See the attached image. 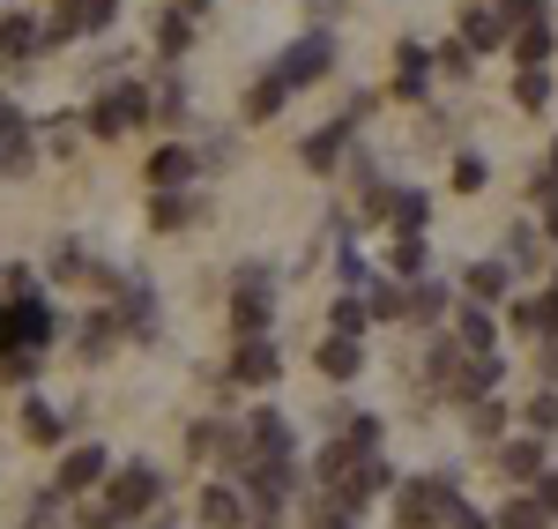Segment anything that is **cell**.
Instances as JSON below:
<instances>
[{"mask_svg":"<svg viewBox=\"0 0 558 529\" xmlns=\"http://www.w3.org/2000/svg\"><path fill=\"white\" fill-rule=\"evenodd\" d=\"M142 120H149V83H105L97 105L83 112V128L97 134V142H120V134H134Z\"/></svg>","mask_w":558,"mask_h":529,"instance_id":"obj_1","label":"cell"},{"mask_svg":"<svg viewBox=\"0 0 558 529\" xmlns=\"http://www.w3.org/2000/svg\"><path fill=\"white\" fill-rule=\"evenodd\" d=\"M454 507H462L454 478H410V485H395V522L402 529H439Z\"/></svg>","mask_w":558,"mask_h":529,"instance_id":"obj_2","label":"cell"},{"mask_svg":"<svg viewBox=\"0 0 558 529\" xmlns=\"http://www.w3.org/2000/svg\"><path fill=\"white\" fill-rule=\"evenodd\" d=\"M157 500H165V470H157V462H120V470L105 478V507H112L120 522H142Z\"/></svg>","mask_w":558,"mask_h":529,"instance_id":"obj_3","label":"cell"},{"mask_svg":"<svg viewBox=\"0 0 558 529\" xmlns=\"http://www.w3.org/2000/svg\"><path fill=\"white\" fill-rule=\"evenodd\" d=\"M328 68H336V38H328V31H305L299 45H283V60H276L268 75L283 89H305V83H320Z\"/></svg>","mask_w":558,"mask_h":529,"instance_id":"obj_4","label":"cell"},{"mask_svg":"<svg viewBox=\"0 0 558 529\" xmlns=\"http://www.w3.org/2000/svg\"><path fill=\"white\" fill-rule=\"evenodd\" d=\"M52 336H60V321H52L45 299H23V306L0 313V351H31V358H38Z\"/></svg>","mask_w":558,"mask_h":529,"instance_id":"obj_5","label":"cell"},{"mask_svg":"<svg viewBox=\"0 0 558 529\" xmlns=\"http://www.w3.org/2000/svg\"><path fill=\"white\" fill-rule=\"evenodd\" d=\"M268 321H276V284H268V268H246L239 291H231V328L239 336H268Z\"/></svg>","mask_w":558,"mask_h":529,"instance_id":"obj_6","label":"cell"},{"mask_svg":"<svg viewBox=\"0 0 558 529\" xmlns=\"http://www.w3.org/2000/svg\"><path fill=\"white\" fill-rule=\"evenodd\" d=\"M105 478H112V455H105L97 441H83V447H68V455H60V478H52V492H60V500H83V492H97Z\"/></svg>","mask_w":558,"mask_h":529,"instance_id":"obj_7","label":"cell"},{"mask_svg":"<svg viewBox=\"0 0 558 529\" xmlns=\"http://www.w3.org/2000/svg\"><path fill=\"white\" fill-rule=\"evenodd\" d=\"M350 134H357V112H336L328 128L305 134L299 165H305V172H336V165H350Z\"/></svg>","mask_w":558,"mask_h":529,"instance_id":"obj_8","label":"cell"},{"mask_svg":"<svg viewBox=\"0 0 558 529\" xmlns=\"http://www.w3.org/2000/svg\"><path fill=\"white\" fill-rule=\"evenodd\" d=\"M373 492H395V470H387V462H380V447H373V455H350L343 485L328 492V500H336V507H350V515H357V507H365V500H373Z\"/></svg>","mask_w":558,"mask_h":529,"instance_id":"obj_9","label":"cell"},{"mask_svg":"<svg viewBox=\"0 0 558 529\" xmlns=\"http://www.w3.org/2000/svg\"><path fill=\"white\" fill-rule=\"evenodd\" d=\"M120 336H134V344H149L157 336V291H149V276H120Z\"/></svg>","mask_w":558,"mask_h":529,"instance_id":"obj_10","label":"cell"},{"mask_svg":"<svg viewBox=\"0 0 558 529\" xmlns=\"http://www.w3.org/2000/svg\"><path fill=\"white\" fill-rule=\"evenodd\" d=\"M283 373V351L268 344V336H239V351H231V381L239 388H268Z\"/></svg>","mask_w":558,"mask_h":529,"instance_id":"obj_11","label":"cell"},{"mask_svg":"<svg viewBox=\"0 0 558 529\" xmlns=\"http://www.w3.org/2000/svg\"><path fill=\"white\" fill-rule=\"evenodd\" d=\"M425 217H432V194H425V187H387L380 224L395 231V239H425Z\"/></svg>","mask_w":558,"mask_h":529,"instance_id":"obj_12","label":"cell"},{"mask_svg":"<svg viewBox=\"0 0 558 529\" xmlns=\"http://www.w3.org/2000/svg\"><path fill=\"white\" fill-rule=\"evenodd\" d=\"M499 38H514L507 8H499V0H470V8H462V45H470V52H499Z\"/></svg>","mask_w":558,"mask_h":529,"instance_id":"obj_13","label":"cell"},{"mask_svg":"<svg viewBox=\"0 0 558 529\" xmlns=\"http://www.w3.org/2000/svg\"><path fill=\"white\" fill-rule=\"evenodd\" d=\"M432 68H439V60H432V45L402 38V45H395V97H402V105H417L425 83H432Z\"/></svg>","mask_w":558,"mask_h":529,"instance_id":"obj_14","label":"cell"},{"mask_svg":"<svg viewBox=\"0 0 558 529\" xmlns=\"http://www.w3.org/2000/svg\"><path fill=\"white\" fill-rule=\"evenodd\" d=\"M194 172H202V157H194L186 142H165V149L149 157V187H157V194H186Z\"/></svg>","mask_w":558,"mask_h":529,"instance_id":"obj_15","label":"cell"},{"mask_svg":"<svg viewBox=\"0 0 558 529\" xmlns=\"http://www.w3.org/2000/svg\"><path fill=\"white\" fill-rule=\"evenodd\" d=\"M507 291H514V268L507 262H470L462 268V299H470V306H499Z\"/></svg>","mask_w":558,"mask_h":529,"instance_id":"obj_16","label":"cell"},{"mask_svg":"<svg viewBox=\"0 0 558 529\" xmlns=\"http://www.w3.org/2000/svg\"><path fill=\"white\" fill-rule=\"evenodd\" d=\"M454 344H462L470 358L499 351V321H492V306H470V299H462V306H454Z\"/></svg>","mask_w":558,"mask_h":529,"instance_id":"obj_17","label":"cell"},{"mask_svg":"<svg viewBox=\"0 0 558 529\" xmlns=\"http://www.w3.org/2000/svg\"><path fill=\"white\" fill-rule=\"evenodd\" d=\"M23 441L31 447H60L68 441V410H60L52 396H31L23 402Z\"/></svg>","mask_w":558,"mask_h":529,"instance_id":"obj_18","label":"cell"},{"mask_svg":"<svg viewBox=\"0 0 558 529\" xmlns=\"http://www.w3.org/2000/svg\"><path fill=\"white\" fill-rule=\"evenodd\" d=\"M31 52H45V23L38 15H0V68L31 60Z\"/></svg>","mask_w":558,"mask_h":529,"instance_id":"obj_19","label":"cell"},{"mask_svg":"<svg viewBox=\"0 0 558 529\" xmlns=\"http://www.w3.org/2000/svg\"><path fill=\"white\" fill-rule=\"evenodd\" d=\"M439 313H454V291L447 284H432V276L402 284V321H439Z\"/></svg>","mask_w":558,"mask_h":529,"instance_id":"obj_20","label":"cell"},{"mask_svg":"<svg viewBox=\"0 0 558 529\" xmlns=\"http://www.w3.org/2000/svg\"><path fill=\"white\" fill-rule=\"evenodd\" d=\"M313 365H320L328 381H357V373H365V344H357V336H328V344L313 351Z\"/></svg>","mask_w":558,"mask_h":529,"instance_id":"obj_21","label":"cell"},{"mask_svg":"<svg viewBox=\"0 0 558 529\" xmlns=\"http://www.w3.org/2000/svg\"><path fill=\"white\" fill-rule=\"evenodd\" d=\"M202 522H209V529L254 522V515H246V492H239V485H209V492H202Z\"/></svg>","mask_w":558,"mask_h":529,"instance_id":"obj_22","label":"cell"},{"mask_svg":"<svg viewBox=\"0 0 558 529\" xmlns=\"http://www.w3.org/2000/svg\"><path fill=\"white\" fill-rule=\"evenodd\" d=\"M202 217V194L186 187V194H149V224L157 231H186V224Z\"/></svg>","mask_w":558,"mask_h":529,"instance_id":"obj_23","label":"cell"},{"mask_svg":"<svg viewBox=\"0 0 558 529\" xmlns=\"http://www.w3.org/2000/svg\"><path fill=\"white\" fill-rule=\"evenodd\" d=\"M492 388H499V351H484V358H470V351H462L454 396H462V402H476V396H492Z\"/></svg>","mask_w":558,"mask_h":529,"instance_id":"obj_24","label":"cell"},{"mask_svg":"<svg viewBox=\"0 0 558 529\" xmlns=\"http://www.w3.org/2000/svg\"><path fill=\"white\" fill-rule=\"evenodd\" d=\"M499 470L514 485H536L544 478V441H499Z\"/></svg>","mask_w":558,"mask_h":529,"instance_id":"obj_25","label":"cell"},{"mask_svg":"<svg viewBox=\"0 0 558 529\" xmlns=\"http://www.w3.org/2000/svg\"><path fill=\"white\" fill-rule=\"evenodd\" d=\"M454 373H462V344H454V336H432L425 344V381L432 388H454Z\"/></svg>","mask_w":558,"mask_h":529,"instance_id":"obj_26","label":"cell"},{"mask_svg":"<svg viewBox=\"0 0 558 529\" xmlns=\"http://www.w3.org/2000/svg\"><path fill=\"white\" fill-rule=\"evenodd\" d=\"M551 52H558V31H551V23H521V31H514V60H521V68H544Z\"/></svg>","mask_w":558,"mask_h":529,"instance_id":"obj_27","label":"cell"},{"mask_svg":"<svg viewBox=\"0 0 558 529\" xmlns=\"http://www.w3.org/2000/svg\"><path fill=\"white\" fill-rule=\"evenodd\" d=\"M186 45H194V15H186V8H165V15H157V52L179 60Z\"/></svg>","mask_w":558,"mask_h":529,"instance_id":"obj_28","label":"cell"},{"mask_svg":"<svg viewBox=\"0 0 558 529\" xmlns=\"http://www.w3.org/2000/svg\"><path fill=\"white\" fill-rule=\"evenodd\" d=\"M283 105H291V89L276 83V75H260V83L246 89V120H254V128H260V120H276Z\"/></svg>","mask_w":558,"mask_h":529,"instance_id":"obj_29","label":"cell"},{"mask_svg":"<svg viewBox=\"0 0 558 529\" xmlns=\"http://www.w3.org/2000/svg\"><path fill=\"white\" fill-rule=\"evenodd\" d=\"M365 328H373L365 299H357V291H343V299H336V313H328V336H357V344H365Z\"/></svg>","mask_w":558,"mask_h":529,"instance_id":"obj_30","label":"cell"},{"mask_svg":"<svg viewBox=\"0 0 558 529\" xmlns=\"http://www.w3.org/2000/svg\"><path fill=\"white\" fill-rule=\"evenodd\" d=\"M365 313L373 321H402V284L395 276H365Z\"/></svg>","mask_w":558,"mask_h":529,"instance_id":"obj_31","label":"cell"},{"mask_svg":"<svg viewBox=\"0 0 558 529\" xmlns=\"http://www.w3.org/2000/svg\"><path fill=\"white\" fill-rule=\"evenodd\" d=\"M470 433H476V441H507V402H499V396H476L470 402Z\"/></svg>","mask_w":558,"mask_h":529,"instance_id":"obj_32","label":"cell"},{"mask_svg":"<svg viewBox=\"0 0 558 529\" xmlns=\"http://www.w3.org/2000/svg\"><path fill=\"white\" fill-rule=\"evenodd\" d=\"M514 105L521 112H544V105H551V68H521L514 75Z\"/></svg>","mask_w":558,"mask_h":529,"instance_id":"obj_33","label":"cell"},{"mask_svg":"<svg viewBox=\"0 0 558 529\" xmlns=\"http://www.w3.org/2000/svg\"><path fill=\"white\" fill-rule=\"evenodd\" d=\"M112 344H120V321H112V313H89L83 321V358H112Z\"/></svg>","mask_w":558,"mask_h":529,"instance_id":"obj_34","label":"cell"},{"mask_svg":"<svg viewBox=\"0 0 558 529\" xmlns=\"http://www.w3.org/2000/svg\"><path fill=\"white\" fill-rule=\"evenodd\" d=\"M149 120H186V83L165 75V83L149 89Z\"/></svg>","mask_w":558,"mask_h":529,"instance_id":"obj_35","label":"cell"},{"mask_svg":"<svg viewBox=\"0 0 558 529\" xmlns=\"http://www.w3.org/2000/svg\"><path fill=\"white\" fill-rule=\"evenodd\" d=\"M387 268H395V284H417V276H425V239H395Z\"/></svg>","mask_w":558,"mask_h":529,"instance_id":"obj_36","label":"cell"},{"mask_svg":"<svg viewBox=\"0 0 558 529\" xmlns=\"http://www.w3.org/2000/svg\"><path fill=\"white\" fill-rule=\"evenodd\" d=\"M499 529H551V515L536 507V492H521V500H507V515H499Z\"/></svg>","mask_w":558,"mask_h":529,"instance_id":"obj_37","label":"cell"},{"mask_svg":"<svg viewBox=\"0 0 558 529\" xmlns=\"http://www.w3.org/2000/svg\"><path fill=\"white\" fill-rule=\"evenodd\" d=\"M83 120H45V128H38V142H45V149H52V157H68V149H75V142H83Z\"/></svg>","mask_w":558,"mask_h":529,"instance_id":"obj_38","label":"cell"},{"mask_svg":"<svg viewBox=\"0 0 558 529\" xmlns=\"http://www.w3.org/2000/svg\"><path fill=\"white\" fill-rule=\"evenodd\" d=\"M454 187H462V194L492 187V165H484V149H462V157H454Z\"/></svg>","mask_w":558,"mask_h":529,"instance_id":"obj_39","label":"cell"},{"mask_svg":"<svg viewBox=\"0 0 558 529\" xmlns=\"http://www.w3.org/2000/svg\"><path fill=\"white\" fill-rule=\"evenodd\" d=\"M521 425H529V441H544V433L558 425V396H536L529 410H521Z\"/></svg>","mask_w":558,"mask_h":529,"instance_id":"obj_40","label":"cell"},{"mask_svg":"<svg viewBox=\"0 0 558 529\" xmlns=\"http://www.w3.org/2000/svg\"><path fill=\"white\" fill-rule=\"evenodd\" d=\"M507 321H514V336H544V313H536V299H514V313H507Z\"/></svg>","mask_w":558,"mask_h":529,"instance_id":"obj_41","label":"cell"},{"mask_svg":"<svg viewBox=\"0 0 558 529\" xmlns=\"http://www.w3.org/2000/svg\"><path fill=\"white\" fill-rule=\"evenodd\" d=\"M31 373H38L31 351H0V381H31Z\"/></svg>","mask_w":558,"mask_h":529,"instance_id":"obj_42","label":"cell"},{"mask_svg":"<svg viewBox=\"0 0 558 529\" xmlns=\"http://www.w3.org/2000/svg\"><path fill=\"white\" fill-rule=\"evenodd\" d=\"M499 8H507V23H544V8H551V0H499Z\"/></svg>","mask_w":558,"mask_h":529,"instance_id":"obj_43","label":"cell"},{"mask_svg":"<svg viewBox=\"0 0 558 529\" xmlns=\"http://www.w3.org/2000/svg\"><path fill=\"white\" fill-rule=\"evenodd\" d=\"M514 262H536V231L529 224H514V239H507V268Z\"/></svg>","mask_w":558,"mask_h":529,"instance_id":"obj_44","label":"cell"},{"mask_svg":"<svg viewBox=\"0 0 558 529\" xmlns=\"http://www.w3.org/2000/svg\"><path fill=\"white\" fill-rule=\"evenodd\" d=\"M536 507L558 522V470H544V478H536Z\"/></svg>","mask_w":558,"mask_h":529,"instance_id":"obj_45","label":"cell"},{"mask_svg":"<svg viewBox=\"0 0 558 529\" xmlns=\"http://www.w3.org/2000/svg\"><path fill=\"white\" fill-rule=\"evenodd\" d=\"M439 60H447V75H470V68H476V52H470V45H462V38L447 45V52H439Z\"/></svg>","mask_w":558,"mask_h":529,"instance_id":"obj_46","label":"cell"},{"mask_svg":"<svg viewBox=\"0 0 558 529\" xmlns=\"http://www.w3.org/2000/svg\"><path fill=\"white\" fill-rule=\"evenodd\" d=\"M83 529H128V522H120V515H112V507L97 500V507H83Z\"/></svg>","mask_w":558,"mask_h":529,"instance_id":"obj_47","label":"cell"},{"mask_svg":"<svg viewBox=\"0 0 558 529\" xmlns=\"http://www.w3.org/2000/svg\"><path fill=\"white\" fill-rule=\"evenodd\" d=\"M544 231L558 239V194H544Z\"/></svg>","mask_w":558,"mask_h":529,"instance_id":"obj_48","label":"cell"},{"mask_svg":"<svg viewBox=\"0 0 558 529\" xmlns=\"http://www.w3.org/2000/svg\"><path fill=\"white\" fill-rule=\"evenodd\" d=\"M179 8H186V15H202V8H209V0H179Z\"/></svg>","mask_w":558,"mask_h":529,"instance_id":"obj_49","label":"cell"},{"mask_svg":"<svg viewBox=\"0 0 558 529\" xmlns=\"http://www.w3.org/2000/svg\"><path fill=\"white\" fill-rule=\"evenodd\" d=\"M551 179H558V142H551Z\"/></svg>","mask_w":558,"mask_h":529,"instance_id":"obj_50","label":"cell"},{"mask_svg":"<svg viewBox=\"0 0 558 529\" xmlns=\"http://www.w3.org/2000/svg\"><path fill=\"white\" fill-rule=\"evenodd\" d=\"M320 8H336V0H320Z\"/></svg>","mask_w":558,"mask_h":529,"instance_id":"obj_51","label":"cell"},{"mask_svg":"<svg viewBox=\"0 0 558 529\" xmlns=\"http://www.w3.org/2000/svg\"><path fill=\"white\" fill-rule=\"evenodd\" d=\"M551 291H558V284H551Z\"/></svg>","mask_w":558,"mask_h":529,"instance_id":"obj_52","label":"cell"}]
</instances>
